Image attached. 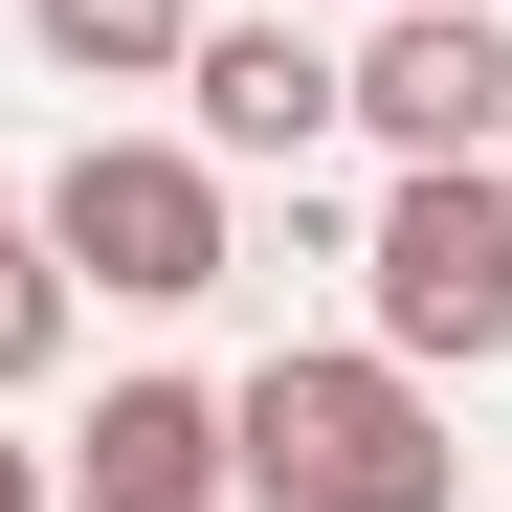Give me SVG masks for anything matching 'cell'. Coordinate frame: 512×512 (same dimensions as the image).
Masks as SVG:
<instances>
[{"instance_id":"cell-5","label":"cell","mask_w":512,"mask_h":512,"mask_svg":"<svg viewBox=\"0 0 512 512\" xmlns=\"http://www.w3.org/2000/svg\"><path fill=\"white\" fill-rule=\"evenodd\" d=\"M223 490V379H112L67 423V512H201Z\"/></svg>"},{"instance_id":"cell-4","label":"cell","mask_w":512,"mask_h":512,"mask_svg":"<svg viewBox=\"0 0 512 512\" xmlns=\"http://www.w3.org/2000/svg\"><path fill=\"white\" fill-rule=\"evenodd\" d=\"M334 112H357L379 156H490L512 134V23L490 0H379V45L334 67Z\"/></svg>"},{"instance_id":"cell-9","label":"cell","mask_w":512,"mask_h":512,"mask_svg":"<svg viewBox=\"0 0 512 512\" xmlns=\"http://www.w3.org/2000/svg\"><path fill=\"white\" fill-rule=\"evenodd\" d=\"M0 512H67V468H45V446H0Z\"/></svg>"},{"instance_id":"cell-10","label":"cell","mask_w":512,"mask_h":512,"mask_svg":"<svg viewBox=\"0 0 512 512\" xmlns=\"http://www.w3.org/2000/svg\"><path fill=\"white\" fill-rule=\"evenodd\" d=\"M490 179H512V134H490Z\"/></svg>"},{"instance_id":"cell-7","label":"cell","mask_w":512,"mask_h":512,"mask_svg":"<svg viewBox=\"0 0 512 512\" xmlns=\"http://www.w3.org/2000/svg\"><path fill=\"white\" fill-rule=\"evenodd\" d=\"M67 90H179V45H201V0H23Z\"/></svg>"},{"instance_id":"cell-2","label":"cell","mask_w":512,"mask_h":512,"mask_svg":"<svg viewBox=\"0 0 512 512\" xmlns=\"http://www.w3.org/2000/svg\"><path fill=\"white\" fill-rule=\"evenodd\" d=\"M23 245L67 290H112V312H201L223 290V156L201 134H90V156H45Z\"/></svg>"},{"instance_id":"cell-1","label":"cell","mask_w":512,"mask_h":512,"mask_svg":"<svg viewBox=\"0 0 512 512\" xmlns=\"http://www.w3.org/2000/svg\"><path fill=\"white\" fill-rule=\"evenodd\" d=\"M223 490L268 512H446V423L401 357H268L223 401Z\"/></svg>"},{"instance_id":"cell-8","label":"cell","mask_w":512,"mask_h":512,"mask_svg":"<svg viewBox=\"0 0 512 512\" xmlns=\"http://www.w3.org/2000/svg\"><path fill=\"white\" fill-rule=\"evenodd\" d=\"M67 334H90V290H67L45 245L0 223V401H45V379H67Z\"/></svg>"},{"instance_id":"cell-11","label":"cell","mask_w":512,"mask_h":512,"mask_svg":"<svg viewBox=\"0 0 512 512\" xmlns=\"http://www.w3.org/2000/svg\"><path fill=\"white\" fill-rule=\"evenodd\" d=\"M0 223H23V201H0Z\"/></svg>"},{"instance_id":"cell-6","label":"cell","mask_w":512,"mask_h":512,"mask_svg":"<svg viewBox=\"0 0 512 512\" xmlns=\"http://www.w3.org/2000/svg\"><path fill=\"white\" fill-rule=\"evenodd\" d=\"M179 112H201V156H312L334 134V45L312 23H201L179 45Z\"/></svg>"},{"instance_id":"cell-3","label":"cell","mask_w":512,"mask_h":512,"mask_svg":"<svg viewBox=\"0 0 512 512\" xmlns=\"http://www.w3.org/2000/svg\"><path fill=\"white\" fill-rule=\"evenodd\" d=\"M357 290H379L401 379H490L512 357V179L490 156H401V201L357 223Z\"/></svg>"}]
</instances>
